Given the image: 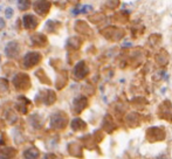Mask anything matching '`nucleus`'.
Listing matches in <instances>:
<instances>
[{
	"instance_id": "obj_1",
	"label": "nucleus",
	"mask_w": 172,
	"mask_h": 159,
	"mask_svg": "<svg viewBox=\"0 0 172 159\" xmlns=\"http://www.w3.org/2000/svg\"><path fill=\"white\" fill-rule=\"evenodd\" d=\"M41 60V55L37 53V52H29L24 56V60H22V66L25 68H32L34 67L35 64H37Z\"/></svg>"
},
{
	"instance_id": "obj_2",
	"label": "nucleus",
	"mask_w": 172,
	"mask_h": 159,
	"mask_svg": "<svg viewBox=\"0 0 172 159\" xmlns=\"http://www.w3.org/2000/svg\"><path fill=\"white\" fill-rule=\"evenodd\" d=\"M67 122V117L61 114V112H56L50 117V126L54 129H62L66 126Z\"/></svg>"
},
{
	"instance_id": "obj_3",
	"label": "nucleus",
	"mask_w": 172,
	"mask_h": 159,
	"mask_svg": "<svg viewBox=\"0 0 172 159\" xmlns=\"http://www.w3.org/2000/svg\"><path fill=\"white\" fill-rule=\"evenodd\" d=\"M13 83L15 86V88L19 90H24V89L28 88L29 86V79H28V75L25 74H19L17 75L14 79H13Z\"/></svg>"
},
{
	"instance_id": "obj_4",
	"label": "nucleus",
	"mask_w": 172,
	"mask_h": 159,
	"mask_svg": "<svg viewBox=\"0 0 172 159\" xmlns=\"http://www.w3.org/2000/svg\"><path fill=\"white\" fill-rule=\"evenodd\" d=\"M50 8V4L48 1H36L34 2V9L37 14L40 15H46L48 13V11Z\"/></svg>"
},
{
	"instance_id": "obj_5",
	"label": "nucleus",
	"mask_w": 172,
	"mask_h": 159,
	"mask_svg": "<svg viewBox=\"0 0 172 159\" xmlns=\"http://www.w3.org/2000/svg\"><path fill=\"white\" fill-rule=\"evenodd\" d=\"M19 44L15 42V41H11L7 44L6 48H5V54L8 56V57H15L17 55L19 54Z\"/></svg>"
},
{
	"instance_id": "obj_6",
	"label": "nucleus",
	"mask_w": 172,
	"mask_h": 159,
	"mask_svg": "<svg viewBox=\"0 0 172 159\" xmlns=\"http://www.w3.org/2000/svg\"><path fill=\"white\" fill-rule=\"evenodd\" d=\"M24 27L26 29H34L37 26V20L33 14H26L24 15Z\"/></svg>"
},
{
	"instance_id": "obj_7",
	"label": "nucleus",
	"mask_w": 172,
	"mask_h": 159,
	"mask_svg": "<svg viewBox=\"0 0 172 159\" xmlns=\"http://www.w3.org/2000/svg\"><path fill=\"white\" fill-rule=\"evenodd\" d=\"M87 73H88V69L86 68L84 62H79V63L75 66V68H74V74H75V76L79 77V79L84 77V75H86Z\"/></svg>"
},
{
	"instance_id": "obj_8",
	"label": "nucleus",
	"mask_w": 172,
	"mask_h": 159,
	"mask_svg": "<svg viewBox=\"0 0 172 159\" xmlns=\"http://www.w3.org/2000/svg\"><path fill=\"white\" fill-rule=\"evenodd\" d=\"M15 156V150L13 148H6L0 150V159H12Z\"/></svg>"
},
{
	"instance_id": "obj_9",
	"label": "nucleus",
	"mask_w": 172,
	"mask_h": 159,
	"mask_svg": "<svg viewBox=\"0 0 172 159\" xmlns=\"http://www.w3.org/2000/svg\"><path fill=\"white\" fill-rule=\"evenodd\" d=\"M25 159H37L39 158V151L35 148H29L24 152Z\"/></svg>"
},
{
	"instance_id": "obj_10",
	"label": "nucleus",
	"mask_w": 172,
	"mask_h": 159,
	"mask_svg": "<svg viewBox=\"0 0 172 159\" xmlns=\"http://www.w3.org/2000/svg\"><path fill=\"white\" fill-rule=\"evenodd\" d=\"M31 6V2L29 1H24V0H19L18 1V7L21 11H26Z\"/></svg>"
},
{
	"instance_id": "obj_11",
	"label": "nucleus",
	"mask_w": 172,
	"mask_h": 159,
	"mask_svg": "<svg viewBox=\"0 0 172 159\" xmlns=\"http://www.w3.org/2000/svg\"><path fill=\"white\" fill-rule=\"evenodd\" d=\"M13 13H14L13 8H11V7L6 8V12H5V14H6V18H7V19H11L12 17H13Z\"/></svg>"
},
{
	"instance_id": "obj_12",
	"label": "nucleus",
	"mask_w": 172,
	"mask_h": 159,
	"mask_svg": "<svg viewBox=\"0 0 172 159\" xmlns=\"http://www.w3.org/2000/svg\"><path fill=\"white\" fill-rule=\"evenodd\" d=\"M44 159H59V158L55 156L54 153H47L45 157H44Z\"/></svg>"
},
{
	"instance_id": "obj_13",
	"label": "nucleus",
	"mask_w": 172,
	"mask_h": 159,
	"mask_svg": "<svg viewBox=\"0 0 172 159\" xmlns=\"http://www.w3.org/2000/svg\"><path fill=\"white\" fill-rule=\"evenodd\" d=\"M90 9H92V7L91 6H89V5H86V6H83L81 9V12L82 13H87V12H89Z\"/></svg>"
},
{
	"instance_id": "obj_14",
	"label": "nucleus",
	"mask_w": 172,
	"mask_h": 159,
	"mask_svg": "<svg viewBox=\"0 0 172 159\" xmlns=\"http://www.w3.org/2000/svg\"><path fill=\"white\" fill-rule=\"evenodd\" d=\"M4 27H5V20L2 18H0V31L4 29Z\"/></svg>"
}]
</instances>
